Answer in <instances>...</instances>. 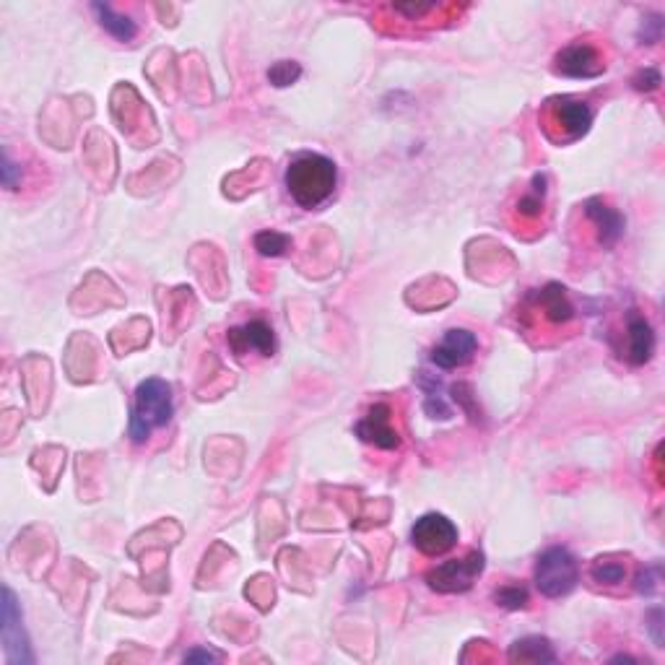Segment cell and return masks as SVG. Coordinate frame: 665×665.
I'll list each match as a JSON object with an SVG mask.
<instances>
[{"mask_svg":"<svg viewBox=\"0 0 665 665\" xmlns=\"http://www.w3.org/2000/svg\"><path fill=\"white\" fill-rule=\"evenodd\" d=\"M289 247H291V239L281 232L265 229V232L255 234V250H258L263 258H278V255H284Z\"/></svg>","mask_w":665,"mask_h":665,"instance_id":"ffe728a7","label":"cell"},{"mask_svg":"<svg viewBox=\"0 0 665 665\" xmlns=\"http://www.w3.org/2000/svg\"><path fill=\"white\" fill-rule=\"evenodd\" d=\"M543 128L549 133L551 141L556 143H572L582 138L593 125V110L580 99L572 97H556L546 104V115H543Z\"/></svg>","mask_w":665,"mask_h":665,"instance_id":"277c9868","label":"cell"},{"mask_svg":"<svg viewBox=\"0 0 665 665\" xmlns=\"http://www.w3.org/2000/svg\"><path fill=\"white\" fill-rule=\"evenodd\" d=\"M634 86L640 91H653L660 86V73L655 71V68H647V71H642L640 76L634 78Z\"/></svg>","mask_w":665,"mask_h":665,"instance_id":"603a6c76","label":"cell"},{"mask_svg":"<svg viewBox=\"0 0 665 665\" xmlns=\"http://www.w3.org/2000/svg\"><path fill=\"white\" fill-rule=\"evenodd\" d=\"M590 577L601 585H619L627 577V564L621 559H614V556H601L590 567Z\"/></svg>","mask_w":665,"mask_h":665,"instance_id":"d6986e66","label":"cell"},{"mask_svg":"<svg viewBox=\"0 0 665 665\" xmlns=\"http://www.w3.org/2000/svg\"><path fill=\"white\" fill-rule=\"evenodd\" d=\"M16 175H19V167L13 164L11 154L8 151H3V185H6L8 190H16Z\"/></svg>","mask_w":665,"mask_h":665,"instance_id":"cb8c5ba5","label":"cell"},{"mask_svg":"<svg viewBox=\"0 0 665 665\" xmlns=\"http://www.w3.org/2000/svg\"><path fill=\"white\" fill-rule=\"evenodd\" d=\"M411 541L416 549L427 556H442L450 549H455L458 543V528L452 525L440 512H429V515L419 517L411 530Z\"/></svg>","mask_w":665,"mask_h":665,"instance_id":"52a82bcc","label":"cell"},{"mask_svg":"<svg viewBox=\"0 0 665 665\" xmlns=\"http://www.w3.org/2000/svg\"><path fill=\"white\" fill-rule=\"evenodd\" d=\"M510 660H520V663H551L554 660V650H551L549 640L543 637H525L517 640L510 647Z\"/></svg>","mask_w":665,"mask_h":665,"instance_id":"ac0fdd59","label":"cell"},{"mask_svg":"<svg viewBox=\"0 0 665 665\" xmlns=\"http://www.w3.org/2000/svg\"><path fill=\"white\" fill-rule=\"evenodd\" d=\"M494 601H497V606L517 611V608L528 606V590L523 585H504L502 590H497Z\"/></svg>","mask_w":665,"mask_h":665,"instance_id":"7402d4cb","label":"cell"},{"mask_svg":"<svg viewBox=\"0 0 665 665\" xmlns=\"http://www.w3.org/2000/svg\"><path fill=\"white\" fill-rule=\"evenodd\" d=\"M580 580V567L572 551L564 546H551L543 551L536 562V588L546 598H562L572 593Z\"/></svg>","mask_w":665,"mask_h":665,"instance_id":"3957f363","label":"cell"},{"mask_svg":"<svg viewBox=\"0 0 665 665\" xmlns=\"http://www.w3.org/2000/svg\"><path fill=\"white\" fill-rule=\"evenodd\" d=\"M484 572V554L481 551H471L463 559H450V562L440 564L427 572L429 588L437 593H465L473 588L476 577Z\"/></svg>","mask_w":665,"mask_h":665,"instance_id":"5b68a950","label":"cell"},{"mask_svg":"<svg viewBox=\"0 0 665 665\" xmlns=\"http://www.w3.org/2000/svg\"><path fill=\"white\" fill-rule=\"evenodd\" d=\"M185 660H188V663H195V660H201V663H214V660H219V653H211V650H193V653L185 655Z\"/></svg>","mask_w":665,"mask_h":665,"instance_id":"d4e9b609","label":"cell"},{"mask_svg":"<svg viewBox=\"0 0 665 665\" xmlns=\"http://www.w3.org/2000/svg\"><path fill=\"white\" fill-rule=\"evenodd\" d=\"M543 211H546V177L536 175L528 193L520 195V201L515 203V214L523 224H536Z\"/></svg>","mask_w":665,"mask_h":665,"instance_id":"e0dca14e","label":"cell"},{"mask_svg":"<svg viewBox=\"0 0 665 665\" xmlns=\"http://www.w3.org/2000/svg\"><path fill=\"white\" fill-rule=\"evenodd\" d=\"M655 351V330L645 315H632L627 317V359L629 364H645L650 362V356Z\"/></svg>","mask_w":665,"mask_h":665,"instance_id":"4fadbf2b","label":"cell"},{"mask_svg":"<svg viewBox=\"0 0 665 665\" xmlns=\"http://www.w3.org/2000/svg\"><path fill=\"white\" fill-rule=\"evenodd\" d=\"M338 172L323 154H302L286 169V190L302 208H317L336 190Z\"/></svg>","mask_w":665,"mask_h":665,"instance_id":"6da1fadb","label":"cell"},{"mask_svg":"<svg viewBox=\"0 0 665 665\" xmlns=\"http://www.w3.org/2000/svg\"><path fill=\"white\" fill-rule=\"evenodd\" d=\"M478 349V338L476 333L465 328H450L442 338L440 346H434L432 351V362L442 369H455L463 367L473 359Z\"/></svg>","mask_w":665,"mask_h":665,"instance_id":"30bf717a","label":"cell"},{"mask_svg":"<svg viewBox=\"0 0 665 665\" xmlns=\"http://www.w3.org/2000/svg\"><path fill=\"white\" fill-rule=\"evenodd\" d=\"M91 11L97 13L99 26H102L104 32L112 34V37L120 39V42H130V39L138 34L136 21L125 16V13H117L115 8L107 6V3H91Z\"/></svg>","mask_w":665,"mask_h":665,"instance_id":"2e32d148","label":"cell"},{"mask_svg":"<svg viewBox=\"0 0 665 665\" xmlns=\"http://www.w3.org/2000/svg\"><path fill=\"white\" fill-rule=\"evenodd\" d=\"M554 71L569 78H595L606 71V55L590 39H575L556 52Z\"/></svg>","mask_w":665,"mask_h":665,"instance_id":"8992f818","label":"cell"},{"mask_svg":"<svg viewBox=\"0 0 665 665\" xmlns=\"http://www.w3.org/2000/svg\"><path fill=\"white\" fill-rule=\"evenodd\" d=\"M385 11L393 13L395 19L416 24V21H432V19L450 21L452 13H458V8L445 6V3H393V6H388Z\"/></svg>","mask_w":665,"mask_h":665,"instance_id":"9a60e30c","label":"cell"},{"mask_svg":"<svg viewBox=\"0 0 665 665\" xmlns=\"http://www.w3.org/2000/svg\"><path fill=\"white\" fill-rule=\"evenodd\" d=\"M3 645H6L8 663L21 665L34 660L32 653H29V642H26L24 629H21V611L8 588H3Z\"/></svg>","mask_w":665,"mask_h":665,"instance_id":"9c48e42d","label":"cell"},{"mask_svg":"<svg viewBox=\"0 0 665 665\" xmlns=\"http://www.w3.org/2000/svg\"><path fill=\"white\" fill-rule=\"evenodd\" d=\"M172 388L159 377L143 380L136 390V403L130 411V437L133 442H146L151 432L159 427H167L172 419Z\"/></svg>","mask_w":665,"mask_h":665,"instance_id":"7a4b0ae2","label":"cell"},{"mask_svg":"<svg viewBox=\"0 0 665 665\" xmlns=\"http://www.w3.org/2000/svg\"><path fill=\"white\" fill-rule=\"evenodd\" d=\"M390 406L388 403H375L369 408L359 424H356V437L367 445H375L380 450H398L401 447V434L395 432L390 424Z\"/></svg>","mask_w":665,"mask_h":665,"instance_id":"ba28073f","label":"cell"},{"mask_svg":"<svg viewBox=\"0 0 665 665\" xmlns=\"http://www.w3.org/2000/svg\"><path fill=\"white\" fill-rule=\"evenodd\" d=\"M585 216H588L590 224L595 226L598 245H616L621 234H624V216H621L616 208L608 206L603 198H590V201L585 203Z\"/></svg>","mask_w":665,"mask_h":665,"instance_id":"7c38bea8","label":"cell"},{"mask_svg":"<svg viewBox=\"0 0 665 665\" xmlns=\"http://www.w3.org/2000/svg\"><path fill=\"white\" fill-rule=\"evenodd\" d=\"M536 312H541L543 320L551 325H567L575 317V304L569 302L567 289L559 284L543 286L536 291Z\"/></svg>","mask_w":665,"mask_h":665,"instance_id":"5bb4252c","label":"cell"},{"mask_svg":"<svg viewBox=\"0 0 665 665\" xmlns=\"http://www.w3.org/2000/svg\"><path fill=\"white\" fill-rule=\"evenodd\" d=\"M302 76V68L294 60H278L276 65H271V71H268V81L278 89H284V86H291L297 78Z\"/></svg>","mask_w":665,"mask_h":665,"instance_id":"44dd1931","label":"cell"},{"mask_svg":"<svg viewBox=\"0 0 665 665\" xmlns=\"http://www.w3.org/2000/svg\"><path fill=\"white\" fill-rule=\"evenodd\" d=\"M226 341H229L234 354L239 356L247 354V351H255L260 356H273V351H276V336H273V328L265 320H250L239 328H232Z\"/></svg>","mask_w":665,"mask_h":665,"instance_id":"8fae6325","label":"cell"}]
</instances>
